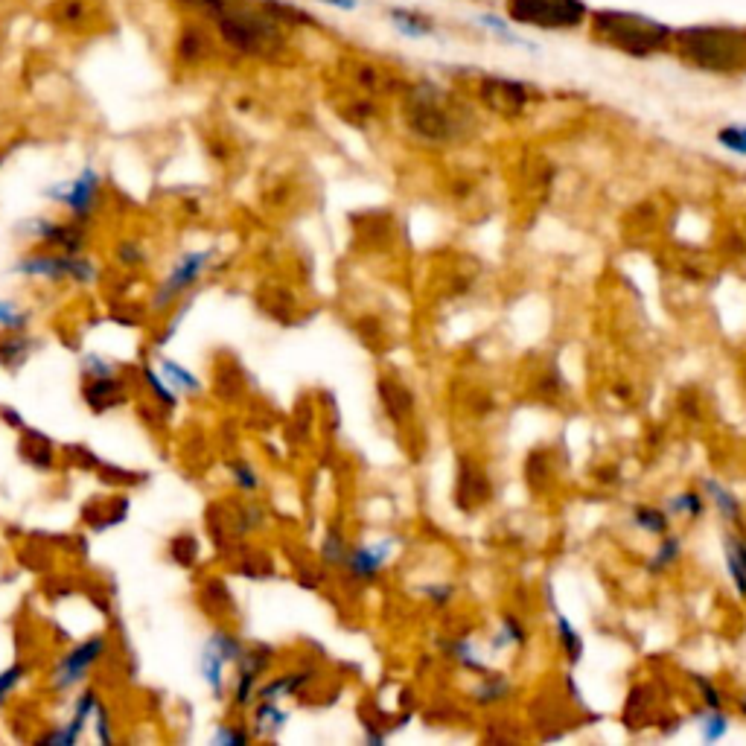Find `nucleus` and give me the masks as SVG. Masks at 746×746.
<instances>
[{"mask_svg": "<svg viewBox=\"0 0 746 746\" xmlns=\"http://www.w3.org/2000/svg\"><path fill=\"white\" fill-rule=\"evenodd\" d=\"M30 674V668L24 665V662H15L12 668H6L3 674H0V709L6 706V700H9V694L24 682V677Z\"/></svg>", "mask_w": 746, "mask_h": 746, "instance_id": "nucleus-37", "label": "nucleus"}, {"mask_svg": "<svg viewBox=\"0 0 746 746\" xmlns=\"http://www.w3.org/2000/svg\"><path fill=\"white\" fill-rule=\"evenodd\" d=\"M248 741H254V732H245V726H231V723H222V726L213 732V738H210V744L213 746H239L248 744Z\"/></svg>", "mask_w": 746, "mask_h": 746, "instance_id": "nucleus-36", "label": "nucleus"}, {"mask_svg": "<svg viewBox=\"0 0 746 746\" xmlns=\"http://www.w3.org/2000/svg\"><path fill=\"white\" fill-rule=\"evenodd\" d=\"M105 650H108V639H102V636L85 639L82 645L70 647L68 653L56 662L53 674H50L53 691H62V694H65L70 688L82 685V682L88 679V674H91V668L105 656Z\"/></svg>", "mask_w": 746, "mask_h": 746, "instance_id": "nucleus-9", "label": "nucleus"}, {"mask_svg": "<svg viewBox=\"0 0 746 746\" xmlns=\"http://www.w3.org/2000/svg\"><path fill=\"white\" fill-rule=\"evenodd\" d=\"M726 569H729V575L735 580V589L746 598V569L741 566V560H738L732 551H726Z\"/></svg>", "mask_w": 746, "mask_h": 746, "instance_id": "nucleus-45", "label": "nucleus"}, {"mask_svg": "<svg viewBox=\"0 0 746 746\" xmlns=\"http://www.w3.org/2000/svg\"><path fill=\"white\" fill-rule=\"evenodd\" d=\"M158 371H161V376L170 382V388L175 391V394H184V397H196V394H202V379H199L193 371H187L184 365H178V362L167 359V356H161Z\"/></svg>", "mask_w": 746, "mask_h": 746, "instance_id": "nucleus-19", "label": "nucleus"}, {"mask_svg": "<svg viewBox=\"0 0 746 746\" xmlns=\"http://www.w3.org/2000/svg\"><path fill=\"white\" fill-rule=\"evenodd\" d=\"M717 143L735 155H746V126H723L717 132Z\"/></svg>", "mask_w": 746, "mask_h": 746, "instance_id": "nucleus-38", "label": "nucleus"}, {"mask_svg": "<svg viewBox=\"0 0 746 746\" xmlns=\"http://www.w3.org/2000/svg\"><path fill=\"white\" fill-rule=\"evenodd\" d=\"M505 15L513 27L537 33H580L592 6L586 0H505Z\"/></svg>", "mask_w": 746, "mask_h": 746, "instance_id": "nucleus-4", "label": "nucleus"}, {"mask_svg": "<svg viewBox=\"0 0 746 746\" xmlns=\"http://www.w3.org/2000/svg\"><path fill=\"white\" fill-rule=\"evenodd\" d=\"M318 3L333 6V9H339V12H353V9L359 6V0H318Z\"/></svg>", "mask_w": 746, "mask_h": 746, "instance_id": "nucleus-47", "label": "nucleus"}, {"mask_svg": "<svg viewBox=\"0 0 746 746\" xmlns=\"http://www.w3.org/2000/svg\"><path fill=\"white\" fill-rule=\"evenodd\" d=\"M388 18H391L394 30L400 35H406V38H429V35H435V30H438L435 18H429V15H423L417 9H391Z\"/></svg>", "mask_w": 746, "mask_h": 746, "instance_id": "nucleus-15", "label": "nucleus"}, {"mask_svg": "<svg viewBox=\"0 0 746 746\" xmlns=\"http://www.w3.org/2000/svg\"><path fill=\"white\" fill-rule=\"evenodd\" d=\"M216 257V248H202V251H187L175 260V266L170 269V274L158 283L155 289V309L164 312L170 309L175 301H181L199 280L207 272V266L213 263Z\"/></svg>", "mask_w": 746, "mask_h": 746, "instance_id": "nucleus-7", "label": "nucleus"}, {"mask_svg": "<svg viewBox=\"0 0 746 746\" xmlns=\"http://www.w3.org/2000/svg\"><path fill=\"white\" fill-rule=\"evenodd\" d=\"M633 522H636L645 534L665 537V534H668V528H671V513L662 508L639 505V508H633Z\"/></svg>", "mask_w": 746, "mask_h": 746, "instance_id": "nucleus-24", "label": "nucleus"}, {"mask_svg": "<svg viewBox=\"0 0 746 746\" xmlns=\"http://www.w3.org/2000/svg\"><path fill=\"white\" fill-rule=\"evenodd\" d=\"M143 257H146V251H143L137 242H123V245L117 248V260H120L123 266H137V263H143Z\"/></svg>", "mask_w": 746, "mask_h": 746, "instance_id": "nucleus-43", "label": "nucleus"}, {"mask_svg": "<svg viewBox=\"0 0 746 746\" xmlns=\"http://www.w3.org/2000/svg\"><path fill=\"white\" fill-rule=\"evenodd\" d=\"M94 741L97 744H111L114 741V732H111V714L105 706H97V712H94Z\"/></svg>", "mask_w": 746, "mask_h": 746, "instance_id": "nucleus-40", "label": "nucleus"}, {"mask_svg": "<svg viewBox=\"0 0 746 746\" xmlns=\"http://www.w3.org/2000/svg\"><path fill=\"white\" fill-rule=\"evenodd\" d=\"M33 321V312L30 309H21L18 301H6L0 298V327L9 330V333H27Z\"/></svg>", "mask_w": 746, "mask_h": 746, "instance_id": "nucleus-26", "label": "nucleus"}, {"mask_svg": "<svg viewBox=\"0 0 746 746\" xmlns=\"http://www.w3.org/2000/svg\"><path fill=\"white\" fill-rule=\"evenodd\" d=\"M510 694V682L502 677H484V682L478 685V691H475V700L478 703H502L505 697Z\"/></svg>", "mask_w": 746, "mask_h": 746, "instance_id": "nucleus-32", "label": "nucleus"}, {"mask_svg": "<svg viewBox=\"0 0 746 746\" xmlns=\"http://www.w3.org/2000/svg\"><path fill=\"white\" fill-rule=\"evenodd\" d=\"M347 554H350V548H347L344 534H341V531H330L324 545H321V560H324L327 566H341V569H344Z\"/></svg>", "mask_w": 746, "mask_h": 746, "instance_id": "nucleus-31", "label": "nucleus"}, {"mask_svg": "<svg viewBox=\"0 0 746 746\" xmlns=\"http://www.w3.org/2000/svg\"><path fill=\"white\" fill-rule=\"evenodd\" d=\"M210 21L219 33V41L242 59L269 62L286 50L283 27L266 6H254L248 0H228Z\"/></svg>", "mask_w": 746, "mask_h": 746, "instance_id": "nucleus-3", "label": "nucleus"}, {"mask_svg": "<svg viewBox=\"0 0 746 746\" xmlns=\"http://www.w3.org/2000/svg\"><path fill=\"white\" fill-rule=\"evenodd\" d=\"M315 671H292V674H283V677H274L269 685H260V694L257 700H283V697H298L304 691L306 685L312 682Z\"/></svg>", "mask_w": 746, "mask_h": 746, "instance_id": "nucleus-16", "label": "nucleus"}, {"mask_svg": "<svg viewBox=\"0 0 746 746\" xmlns=\"http://www.w3.org/2000/svg\"><path fill=\"white\" fill-rule=\"evenodd\" d=\"M703 738L714 744V741H720V738H726V732H729V717L723 714V709H709V712L703 714Z\"/></svg>", "mask_w": 746, "mask_h": 746, "instance_id": "nucleus-34", "label": "nucleus"}, {"mask_svg": "<svg viewBox=\"0 0 746 746\" xmlns=\"http://www.w3.org/2000/svg\"><path fill=\"white\" fill-rule=\"evenodd\" d=\"M143 379H146V385L155 391V397H158V403H164L167 408L178 406V394L170 388V382L161 376V371H152V368H146L143 371Z\"/></svg>", "mask_w": 746, "mask_h": 746, "instance_id": "nucleus-35", "label": "nucleus"}, {"mask_svg": "<svg viewBox=\"0 0 746 746\" xmlns=\"http://www.w3.org/2000/svg\"><path fill=\"white\" fill-rule=\"evenodd\" d=\"M44 199L53 204H62L70 213V219L76 222H91L97 216L102 202V175L94 167H85L76 178L62 181V184H50L44 190Z\"/></svg>", "mask_w": 746, "mask_h": 746, "instance_id": "nucleus-6", "label": "nucleus"}, {"mask_svg": "<svg viewBox=\"0 0 746 746\" xmlns=\"http://www.w3.org/2000/svg\"><path fill=\"white\" fill-rule=\"evenodd\" d=\"M487 33H493L496 38H502L505 44H513V47H525V50H537V44H531L528 38H522V35H516L510 30V21L508 15L505 18H499L496 12H481L478 18H475Z\"/></svg>", "mask_w": 746, "mask_h": 746, "instance_id": "nucleus-23", "label": "nucleus"}, {"mask_svg": "<svg viewBox=\"0 0 746 746\" xmlns=\"http://www.w3.org/2000/svg\"><path fill=\"white\" fill-rule=\"evenodd\" d=\"M694 685H697V691L703 694V700H706V706L709 709H723V697H720V691H717V685H714L709 677H700V674H694Z\"/></svg>", "mask_w": 746, "mask_h": 746, "instance_id": "nucleus-41", "label": "nucleus"}, {"mask_svg": "<svg viewBox=\"0 0 746 746\" xmlns=\"http://www.w3.org/2000/svg\"><path fill=\"white\" fill-rule=\"evenodd\" d=\"M272 647H251L242 653L237 662V677H234V709L245 712L254 706L260 694V679L272 668Z\"/></svg>", "mask_w": 746, "mask_h": 746, "instance_id": "nucleus-10", "label": "nucleus"}, {"mask_svg": "<svg viewBox=\"0 0 746 746\" xmlns=\"http://www.w3.org/2000/svg\"><path fill=\"white\" fill-rule=\"evenodd\" d=\"M12 274L18 277H30V280H47V283H62V280H73L79 286H91L100 269L91 257L85 254H65V251H30L24 257H18L12 263Z\"/></svg>", "mask_w": 746, "mask_h": 746, "instance_id": "nucleus-5", "label": "nucleus"}, {"mask_svg": "<svg viewBox=\"0 0 746 746\" xmlns=\"http://www.w3.org/2000/svg\"><path fill=\"white\" fill-rule=\"evenodd\" d=\"M111 397H123V382L120 376H105V379H91L85 388V400L91 403L94 411H105V408L117 406V400Z\"/></svg>", "mask_w": 746, "mask_h": 746, "instance_id": "nucleus-21", "label": "nucleus"}, {"mask_svg": "<svg viewBox=\"0 0 746 746\" xmlns=\"http://www.w3.org/2000/svg\"><path fill=\"white\" fill-rule=\"evenodd\" d=\"M679 554H682V540L674 537V534H665V540H662V545H659V551L650 557L647 569H650L653 575H659V572H665V569H671V566L677 563Z\"/></svg>", "mask_w": 746, "mask_h": 746, "instance_id": "nucleus-28", "label": "nucleus"}, {"mask_svg": "<svg viewBox=\"0 0 746 746\" xmlns=\"http://www.w3.org/2000/svg\"><path fill=\"white\" fill-rule=\"evenodd\" d=\"M59 21L65 24H82L85 21V3L82 0H68L59 6Z\"/></svg>", "mask_w": 746, "mask_h": 746, "instance_id": "nucleus-42", "label": "nucleus"}, {"mask_svg": "<svg viewBox=\"0 0 746 746\" xmlns=\"http://www.w3.org/2000/svg\"><path fill=\"white\" fill-rule=\"evenodd\" d=\"M35 341L27 333H12L9 339L0 341V368H6L9 373L21 371L30 356H33Z\"/></svg>", "mask_w": 746, "mask_h": 746, "instance_id": "nucleus-18", "label": "nucleus"}, {"mask_svg": "<svg viewBox=\"0 0 746 746\" xmlns=\"http://www.w3.org/2000/svg\"><path fill=\"white\" fill-rule=\"evenodd\" d=\"M726 551H732L738 560H741V566L746 569V537H738V534H729L726 537Z\"/></svg>", "mask_w": 746, "mask_h": 746, "instance_id": "nucleus-46", "label": "nucleus"}, {"mask_svg": "<svg viewBox=\"0 0 746 746\" xmlns=\"http://www.w3.org/2000/svg\"><path fill=\"white\" fill-rule=\"evenodd\" d=\"M207 645L213 647L222 659H228L231 665H237L239 659H242V653H245V645L239 642L234 633H228V630H213L210 633V639H207Z\"/></svg>", "mask_w": 746, "mask_h": 746, "instance_id": "nucleus-29", "label": "nucleus"}, {"mask_svg": "<svg viewBox=\"0 0 746 746\" xmlns=\"http://www.w3.org/2000/svg\"><path fill=\"white\" fill-rule=\"evenodd\" d=\"M703 487H706V493H709V499H712L717 510H720V516L726 519V522H732V525H741L744 522V508H741V502L723 487V484H717V481H703Z\"/></svg>", "mask_w": 746, "mask_h": 746, "instance_id": "nucleus-22", "label": "nucleus"}, {"mask_svg": "<svg viewBox=\"0 0 746 746\" xmlns=\"http://www.w3.org/2000/svg\"><path fill=\"white\" fill-rule=\"evenodd\" d=\"M175 56L181 65L187 68H196V65H204L210 56H213V38L207 35L202 24L190 21L181 27V33L175 38Z\"/></svg>", "mask_w": 746, "mask_h": 746, "instance_id": "nucleus-14", "label": "nucleus"}, {"mask_svg": "<svg viewBox=\"0 0 746 746\" xmlns=\"http://www.w3.org/2000/svg\"><path fill=\"white\" fill-rule=\"evenodd\" d=\"M423 592L429 595V601H432L435 607H446V604L452 601V595H455V586H452V583H435V586H426Z\"/></svg>", "mask_w": 746, "mask_h": 746, "instance_id": "nucleus-44", "label": "nucleus"}, {"mask_svg": "<svg viewBox=\"0 0 746 746\" xmlns=\"http://www.w3.org/2000/svg\"><path fill=\"white\" fill-rule=\"evenodd\" d=\"M394 545L397 543L388 537V540H379V543L350 548L347 563H344L350 580H353V583H373L376 577L382 575V569L388 566V560H391V554H394Z\"/></svg>", "mask_w": 746, "mask_h": 746, "instance_id": "nucleus-13", "label": "nucleus"}, {"mask_svg": "<svg viewBox=\"0 0 746 746\" xmlns=\"http://www.w3.org/2000/svg\"><path fill=\"white\" fill-rule=\"evenodd\" d=\"M525 639H528V633H525V627H522V621L516 618V615H505V621H502V630H499V636L493 639V647H508V645H525Z\"/></svg>", "mask_w": 746, "mask_h": 746, "instance_id": "nucleus-33", "label": "nucleus"}, {"mask_svg": "<svg viewBox=\"0 0 746 746\" xmlns=\"http://www.w3.org/2000/svg\"><path fill=\"white\" fill-rule=\"evenodd\" d=\"M228 659H222L213 647L204 642L202 647V656H199V671H202L204 682H207V688H210V694L213 697H222L225 694V685H228Z\"/></svg>", "mask_w": 746, "mask_h": 746, "instance_id": "nucleus-17", "label": "nucleus"}, {"mask_svg": "<svg viewBox=\"0 0 746 746\" xmlns=\"http://www.w3.org/2000/svg\"><path fill=\"white\" fill-rule=\"evenodd\" d=\"M228 473H231L234 487L242 490V493H257L260 490V475L254 470V464H248V461H231Z\"/></svg>", "mask_w": 746, "mask_h": 746, "instance_id": "nucleus-30", "label": "nucleus"}, {"mask_svg": "<svg viewBox=\"0 0 746 746\" xmlns=\"http://www.w3.org/2000/svg\"><path fill=\"white\" fill-rule=\"evenodd\" d=\"M478 97L490 111H496L502 117H522L528 111V105L534 102V88L528 82L510 79V76H481Z\"/></svg>", "mask_w": 746, "mask_h": 746, "instance_id": "nucleus-8", "label": "nucleus"}, {"mask_svg": "<svg viewBox=\"0 0 746 746\" xmlns=\"http://www.w3.org/2000/svg\"><path fill=\"white\" fill-rule=\"evenodd\" d=\"M586 30L595 44L636 62L668 56L674 50V27L636 9H615V6L592 9Z\"/></svg>", "mask_w": 746, "mask_h": 746, "instance_id": "nucleus-1", "label": "nucleus"}, {"mask_svg": "<svg viewBox=\"0 0 746 746\" xmlns=\"http://www.w3.org/2000/svg\"><path fill=\"white\" fill-rule=\"evenodd\" d=\"M100 703H102L100 694H97L94 688H85V691L79 694V700L73 703V712H70L68 720H65L62 726H56L53 732L41 735V744H56V746L79 744L82 732L91 726L94 712H97V706H100Z\"/></svg>", "mask_w": 746, "mask_h": 746, "instance_id": "nucleus-12", "label": "nucleus"}, {"mask_svg": "<svg viewBox=\"0 0 746 746\" xmlns=\"http://www.w3.org/2000/svg\"><path fill=\"white\" fill-rule=\"evenodd\" d=\"M685 68L706 76L741 79L746 76L744 24H688L674 30V50Z\"/></svg>", "mask_w": 746, "mask_h": 746, "instance_id": "nucleus-2", "label": "nucleus"}, {"mask_svg": "<svg viewBox=\"0 0 746 746\" xmlns=\"http://www.w3.org/2000/svg\"><path fill=\"white\" fill-rule=\"evenodd\" d=\"M741 712L746 714V697H744V700H741Z\"/></svg>", "mask_w": 746, "mask_h": 746, "instance_id": "nucleus-48", "label": "nucleus"}, {"mask_svg": "<svg viewBox=\"0 0 746 746\" xmlns=\"http://www.w3.org/2000/svg\"><path fill=\"white\" fill-rule=\"evenodd\" d=\"M289 714L277 706V700H260L257 712H254V738H277L286 726Z\"/></svg>", "mask_w": 746, "mask_h": 746, "instance_id": "nucleus-20", "label": "nucleus"}, {"mask_svg": "<svg viewBox=\"0 0 746 746\" xmlns=\"http://www.w3.org/2000/svg\"><path fill=\"white\" fill-rule=\"evenodd\" d=\"M554 621H557V639H560V645H563L566 659H569L572 665H577V662L583 659V639H580V633L572 627V621H569L566 615H560L557 610H554Z\"/></svg>", "mask_w": 746, "mask_h": 746, "instance_id": "nucleus-25", "label": "nucleus"}, {"mask_svg": "<svg viewBox=\"0 0 746 746\" xmlns=\"http://www.w3.org/2000/svg\"><path fill=\"white\" fill-rule=\"evenodd\" d=\"M82 365H85V376L88 379H105V376H117V368L111 365V362H105L102 356L97 353H88L85 359H82Z\"/></svg>", "mask_w": 746, "mask_h": 746, "instance_id": "nucleus-39", "label": "nucleus"}, {"mask_svg": "<svg viewBox=\"0 0 746 746\" xmlns=\"http://www.w3.org/2000/svg\"><path fill=\"white\" fill-rule=\"evenodd\" d=\"M21 231H27L24 237L35 239L47 248H59L65 254H82L85 248V228L82 222H53V219H30Z\"/></svg>", "mask_w": 746, "mask_h": 746, "instance_id": "nucleus-11", "label": "nucleus"}, {"mask_svg": "<svg viewBox=\"0 0 746 746\" xmlns=\"http://www.w3.org/2000/svg\"><path fill=\"white\" fill-rule=\"evenodd\" d=\"M668 513H679L685 519H700L706 513V499L700 490H682L668 502Z\"/></svg>", "mask_w": 746, "mask_h": 746, "instance_id": "nucleus-27", "label": "nucleus"}]
</instances>
